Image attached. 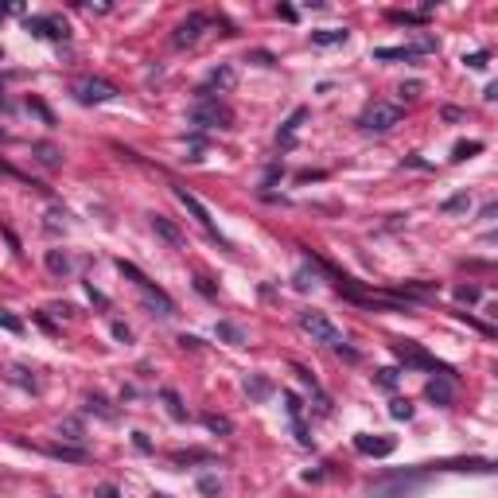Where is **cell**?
Returning <instances> with one entry per match:
<instances>
[{
  "label": "cell",
  "mask_w": 498,
  "mask_h": 498,
  "mask_svg": "<svg viewBox=\"0 0 498 498\" xmlns=\"http://www.w3.org/2000/svg\"><path fill=\"white\" fill-rule=\"evenodd\" d=\"M0 105H4V94H0Z\"/></svg>",
  "instance_id": "bcb514c9"
},
{
  "label": "cell",
  "mask_w": 498,
  "mask_h": 498,
  "mask_svg": "<svg viewBox=\"0 0 498 498\" xmlns=\"http://www.w3.org/2000/svg\"><path fill=\"white\" fill-rule=\"evenodd\" d=\"M347 27H323V32H312V43L316 47H335V43H347Z\"/></svg>",
  "instance_id": "9a60e30c"
},
{
  "label": "cell",
  "mask_w": 498,
  "mask_h": 498,
  "mask_svg": "<svg viewBox=\"0 0 498 498\" xmlns=\"http://www.w3.org/2000/svg\"><path fill=\"white\" fill-rule=\"evenodd\" d=\"M171 191H175V199H179L183 207L191 210V214H195V222H199V226H203V230H207L210 238H219V226H214V219H210V210L203 207V203H199V199H195V195L187 191V187H171ZM219 242H222V238H219Z\"/></svg>",
  "instance_id": "9c48e42d"
},
{
  "label": "cell",
  "mask_w": 498,
  "mask_h": 498,
  "mask_svg": "<svg viewBox=\"0 0 498 498\" xmlns=\"http://www.w3.org/2000/svg\"><path fill=\"white\" fill-rule=\"evenodd\" d=\"M245 393H249V397H257V401H265L269 393H273V386H269L265 377H249V382H245Z\"/></svg>",
  "instance_id": "d6986e66"
},
{
  "label": "cell",
  "mask_w": 498,
  "mask_h": 498,
  "mask_svg": "<svg viewBox=\"0 0 498 498\" xmlns=\"http://www.w3.org/2000/svg\"><path fill=\"white\" fill-rule=\"evenodd\" d=\"M444 121H463V110H456V105H444V113H440Z\"/></svg>",
  "instance_id": "d590c367"
},
{
  "label": "cell",
  "mask_w": 498,
  "mask_h": 498,
  "mask_svg": "<svg viewBox=\"0 0 498 498\" xmlns=\"http://www.w3.org/2000/svg\"><path fill=\"white\" fill-rule=\"evenodd\" d=\"M207 27H210L207 16H203V12H191L179 27H175V32H171V47H179V51L183 47H195V43H199V36H203Z\"/></svg>",
  "instance_id": "8992f818"
},
{
  "label": "cell",
  "mask_w": 498,
  "mask_h": 498,
  "mask_svg": "<svg viewBox=\"0 0 498 498\" xmlns=\"http://www.w3.org/2000/svg\"><path fill=\"white\" fill-rule=\"evenodd\" d=\"M164 401H168V413H171V421H187V409L179 405V397L171 393V389H164Z\"/></svg>",
  "instance_id": "d4e9b609"
},
{
  "label": "cell",
  "mask_w": 498,
  "mask_h": 498,
  "mask_svg": "<svg viewBox=\"0 0 498 498\" xmlns=\"http://www.w3.org/2000/svg\"><path fill=\"white\" fill-rule=\"evenodd\" d=\"M55 460H71V463H82L86 460V448H62V444H55V448H47Z\"/></svg>",
  "instance_id": "ffe728a7"
},
{
  "label": "cell",
  "mask_w": 498,
  "mask_h": 498,
  "mask_svg": "<svg viewBox=\"0 0 498 498\" xmlns=\"http://www.w3.org/2000/svg\"><path fill=\"white\" fill-rule=\"evenodd\" d=\"M471 207V199L467 195H451L448 203H444V214H456V210H467Z\"/></svg>",
  "instance_id": "4316f807"
},
{
  "label": "cell",
  "mask_w": 498,
  "mask_h": 498,
  "mask_svg": "<svg viewBox=\"0 0 498 498\" xmlns=\"http://www.w3.org/2000/svg\"><path fill=\"white\" fill-rule=\"evenodd\" d=\"M405 117V110L401 105H389V101H374V105H370V110L362 113V129L366 133H389V129H393V125L401 121Z\"/></svg>",
  "instance_id": "277c9868"
},
{
  "label": "cell",
  "mask_w": 498,
  "mask_h": 498,
  "mask_svg": "<svg viewBox=\"0 0 498 498\" xmlns=\"http://www.w3.org/2000/svg\"><path fill=\"white\" fill-rule=\"evenodd\" d=\"M0 59H4V51H0Z\"/></svg>",
  "instance_id": "c3c4849f"
},
{
  "label": "cell",
  "mask_w": 498,
  "mask_h": 498,
  "mask_svg": "<svg viewBox=\"0 0 498 498\" xmlns=\"http://www.w3.org/2000/svg\"><path fill=\"white\" fill-rule=\"evenodd\" d=\"M27 110H32V113H39V117H43L47 125H55V117H51V110L43 105V101H36V97H27Z\"/></svg>",
  "instance_id": "d6a6232c"
},
{
  "label": "cell",
  "mask_w": 498,
  "mask_h": 498,
  "mask_svg": "<svg viewBox=\"0 0 498 498\" xmlns=\"http://www.w3.org/2000/svg\"><path fill=\"white\" fill-rule=\"evenodd\" d=\"M113 335H117L121 343H129V339H133V331L125 327V323H113Z\"/></svg>",
  "instance_id": "74e56055"
},
{
  "label": "cell",
  "mask_w": 498,
  "mask_h": 498,
  "mask_svg": "<svg viewBox=\"0 0 498 498\" xmlns=\"http://www.w3.org/2000/svg\"><path fill=\"white\" fill-rule=\"evenodd\" d=\"M219 335L222 339H230V343H242V331L234 327V323H219Z\"/></svg>",
  "instance_id": "836d02e7"
},
{
  "label": "cell",
  "mask_w": 498,
  "mask_h": 498,
  "mask_svg": "<svg viewBox=\"0 0 498 498\" xmlns=\"http://www.w3.org/2000/svg\"><path fill=\"white\" fill-rule=\"evenodd\" d=\"M24 27L36 39H66V36H71V27H66L62 16H27Z\"/></svg>",
  "instance_id": "52a82bcc"
},
{
  "label": "cell",
  "mask_w": 498,
  "mask_h": 498,
  "mask_svg": "<svg viewBox=\"0 0 498 498\" xmlns=\"http://www.w3.org/2000/svg\"><path fill=\"white\" fill-rule=\"evenodd\" d=\"M284 405H288V416H292V421H300V413H304L300 397H296V393H284Z\"/></svg>",
  "instance_id": "1f68e13d"
},
{
  "label": "cell",
  "mask_w": 498,
  "mask_h": 498,
  "mask_svg": "<svg viewBox=\"0 0 498 498\" xmlns=\"http://www.w3.org/2000/svg\"><path fill=\"white\" fill-rule=\"evenodd\" d=\"M133 444H136V448H140V451H148V448H152V444H148V436H145V432H133Z\"/></svg>",
  "instance_id": "60d3db41"
},
{
  "label": "cell",
  "mask_w": 498,
  "mask_h": 498,
  "mask_svg": "<svg viewBox=\"0 0 498 498\" xmlns=\"http://www.w3.org/2000/svg\"><path fill=\"white\" fill-rule=\"evenodd\" d=\"M296 288H300V292H308V288H312V280H308V273H296Z\"/></svg>",
  "instance_id": "b9f144b4"
},
{
  "label": "cell",
  "mask_w": 498,
  "mask_h": 498,
  "mask_svg": "<svg viewBox=\"0 0 498 498\" xmlns=\"http://www.w3.org/2000/svg\"><path fill=\"white\" fill-rule=\"evenodd\" d=\"M425 393H428V401H436L440 409H448V405L456 401V377H432L425 386Z\"/></svg>",
  "instance_id": "8fae6325"
},
{
  "label": "cell",
  "mask_w": 498,
  "mask_h": 498,
  "mask_svg": "<svg viewBox=\"0 0 498 498\" xmlns=\"http://www.w3.org/2000/svg\"><path fill=\"white\" fill-rule=\"evenodd\" d=\"M8 377H12L16 386H24V389H32V393H36V389H39L36 374H32V370H27V366H8Z\"/></svg>",
  "instance_id": "2e32d148"
},
{
  "label": "cell",
  "mask_w": 498,
  "mask_h": 498,
  "mask_svg": "<svg viewBox=\"0 0 498 498\" xmlns=\"http://www.w3.org/2000/svg\"><path fill=\"white\" fill-rule=\"evenodd\" d=\"M354 448L362 451V456H393V448H397V444H393V440L389 436H354Z\"/></svg>",
  "instance_id": "7c38bea8"
},
{
  "label": "cell",
  "mask_w": 498,
  "mask_h": 498,
  "mask_svg": "<svg viewBox=\"0 0 498 498\" xmlns=\"http://www.w3.org/2000/svg\"><path fill=\"white\" fill-rule=\"evenodd\" d=\"M304 117H308V110H296L288 121L280 125V133H277V145H280V148H296V133H300Z\"/></svg>",
  "instance_id": "4fadbf2b"
},
{
  "label": "cell",
  "mask_w": 498,
  "mask_h": 498,
  "mask_svg": "<svg viewBox=\"0 0 498 498\" xmlns=\"http://www.w3.org/2000/svg\"><path fill=\"white\" fill-rule=\"evenodd\" d=\"M475 152H483V140H467V145H456L451 160H467V156H475Z\"/></svg>",
  "instance_id": "484cf974"
},
{
  "label": "cell",
  "mask_w": 498,
  "mask_h": 498,
  "mask_svg": "<svg viewBox=\"0 0 498 498\" xmlns=\"http://www.w3.org/2000/svg\"><path fill=\"white\" fill-rule=\"evenodd\" d=\"M152 498H168V495H152Z\"/></svg>",
  "instance_id": "f6af8a7d"
},
{
  "label": "cell",
  "mask_w": 498,
  "mask_h": 498,
  "mask_svg": "<svg viewBox=\"0 0 498 498\" xmlns=\"http://www.w3.org/2000/svg\"><path fill=\"white\" fill-rule=\"evenodd\" d=\"M377 386H382V389H393V386H397V370H393V366L377 370Z\"/></svg>",
  "instance_id": "f1b7e54d"
},
{
  "label": "cell",
  "mask_w": 498,
  "mask_h": 498,
  "mask_svg": "<svg viewBox=\"0 0 498 498\" xmlns=\"http://www.w3.org/2000/svg\"><path fill=\"white\" fill-rule=\"evenodd\" d=\"M187 117H191V125H203V129H234V113L219 97H195Z\"/></svg>",
  "instance_id": "6da1fadb"
},
{
  "label": "cell",
  "mask_w": 498,
  "mask_h": 498,
  "mask_svg": "<svg viewBox=\"0 0 498 498\" xmlns=\"http://www.w3.org/2000/svg\"><path fill=\"white\" fill-rule=\"evenodd\" d=\"M393 351H397V358H405L409 366H421V370H428V374H436V377H456V370H451V366L436 362V358H432V354H425L416 343H397Z\"/></svg>",
  "instance_id": "5b68a950"
},
{
  "label": "cell",
  "mask_w": 498,
  "mask_h": 498,
  "mask_svg": "<svg viewBox=\"0 0 498 498\" xmlns=\"http://www.w3.org/2000/svg\"><path fill=\"white\" fill-rule=\"evenodd\" d=\"M421 90H425L421 82H401V90H397V94H401L405 101H416V97H421Z\"/></svg>",
  "instance_id": "4dcf8cb0"
},
{
  "label": "cell",
  "mask_w": 498,
  "mask_h": 498,
  "mask_svg": "<svg viewBox=\"0 0 498 498\" xmlns=\"http://www.w3.org/2000/svg\"><path fill=\"white\" fill-rule=\"evenodd\" d=\"M253 62H261V66H269V62H273V55H269V51H253Z\"/></svg>",
  "instance_id": "7bdbcfd3"
},
{
  "label": "cell",
  "mask_w": 498,
  "mask_h": 498,
  "mask_svg": "<svg viewBox=\"0 0 498 498\" xmlns=\"http://www.w3.org/2000/svg\"><path fill=\"white\" fill-rule=\"evenodd\" d=\"M199 486H203V495H219V479H203Z\"/></svg>",
  "instance_id": "f35d334b"
},
{
  "label": "cell",
  "mask_w": 498,
  "mask_h": 498,
  "mask_svg": "<svg viewBox=\"0 0 498 498\" xmlns=\"http://www.w3.org/2000/svg\"><path fill=\"white\" fill-rule=\"evenodd\" d=\"M0 140H4V129H0Z\"/></svg>",
  "instance_id": "7dc6e473"
},
{
  "label": "cell",
  "mask_w": 498,
  "mask_h": 498,
  "mask_svg": "<svg viewBox=\"0 0 498 498\" xmlns=\"http://www.w3.org/2000/svg\"><path fill=\"white\" fill-rule=\"evenodd\" d=\"M71 94L78 97L82 105H101V101H113V97H117V86L105 82V78L86 74V78H74L71 82Z\"/></svg>",
  "instance_id": "3957f363"
},
{
  "label": "cell",
  "mask_w": 498,
  "mask_h": 498,
  "mask_svg": "<svg viewBox=\"0 0 498 498\" xmlns=\"http://www.w3.org/2000/svg\"><path fill=\"white\" fill-rule=\"evenodd\" d=\"M0 331H12V335H24V319L12 316V312H4L0 308Z\"/></svg>",
  "instance_id": "44dd1931"
},
{
  "label": "cell",
  "mask_w": 498,
  "mask_h": 498,
  "mask_svg": "<svg viewBox=\"0 0 498 498\" xmlns=\"http://www.w3.org/2000/svg\"><path fill=\"white\" fill-rule=\"evenodd\" d=\"M195 288L203 292V296H214V288H210V284H207V277H195Z\"/></svg>",
  "instance_id": "ab89813d"
},
{
  "label": "cell",
  "mask_w": 498,
  "mask_h": 498,
  "mask_svg": "<svg viewBox=\"0 0 498 498\" xmlns=\"http://www.w3.org/2000/svg\"><path fill=\"white\" fill-rule=\"evenodd\" d=\"M296 323H300V331H308L316 343H323V347H335V351L343 347V331L335 327V323H331L323 312H300V316H296Z\"/></svg>",
  "instance_id": "7a4b0ae2"
},
{
  "label": "cell",
  "mask_w": 498,
  "mask_h": 498,
  "mask_svg": "<svg viewBox=\"0 0 498 498\" xmlns=\"http://www.w3.org/2000/svg\"><path fill=\"white\" fill-rule=\"evenodd\" d=\"M59 436L62 440H74V444H82V425H78V421H62V425H59Z\"/></svg>",
  "instance_id": "603a6c76"
},
{
  "label": "cell",
  "mask_w": 498,
  "mask_h": 498,
  "mask_svg": "<svg viewBox=\"0 0 498 498\" xmlns=\"http://www.w3.org/2000/svg\"><path fill=\"white\" fill-rule=\"evenodd\" d=\"M152 230H156V234H160V238H164L168 245H183L179 226H175L171 219H164V214H152Z\"/></svg>",
  "instance_id": "5bb4252c"
},
{
  "label": "cell",
  "mask_w": 498,
  "mask_h": 498,
  "mask_svg": "<svg viewBox=\"0 0 498 498\" xmlns=\"http://www.w3.org/2000/svg\"><path fill=\"white\" fill-rule=\"evenodd\" d=\"M140 296H145V304L152 308V312H156V316H175V304H171V296L164 288H156V284H152V280H145V284H140Z\"/></svg>",
  "instance_id": "30bf717a"
},
{
  "label": "cell",
  "mask_w": 498,
  "mask_h": 498,
  "mask_svg": "<svg viewBox=\"0 0 498 498\" xmlns=\"http://www.w3.org/2000/svg\"><path fill=\"white\" fill-rule=\"evenodd\" d=\"M47 269L55 273V277H66V273H71V257L62 253V249H51V253H47Z\"/></svg>",
  "instance_id": "e0dca14e"
},
{
  "label": "cell",
  "mask_w": 498,
  "mask_h": 498,
  "mask_svg": "<svg viewBox=\"0 0 498 498\" xmlns=\"http://www.w3.org/2000/svg\"><path fill=\"white\" fill-rule=\"evenodd\" d=\"M463 62H467L471 71H486V62H490V59H486V51H475L471 59H463Z\"/></svg>",
  "instance_id": "e575fe53"
},
{
  "label": "cell",
  "mask_w": 498,
  "mask_h": 498,
  "mask_svg": "<svg viewBox=\"0 0 498 498\" xmlns=\"http://www.w3.org/2000/svg\"><path fill=\"white\" fill-rule=\"evenodd\" d=\"M203 421H207V428H210V432H222V436H230V432H234V425L226 421V416H219V413H207Z\"/></svg>",
  "instance_id": "7402d4cb"
},
{
  "label": "cell",
  "mask_w": 498,
  "mask_h": 498,
  "mask_svg": "<svg viewBox=\"0 0 498 498\" xmlns=\"http://www.w3.org/2000/svg\"><path fill=\"white\" fill-rule=\"evenodd\" d=\"M234 86H238V71L222 62V66H214V71L207 74V86L199 90V97H219V94H230Z\"/></svg>",
  "instance_id": "ba28073f"
},
{
  "label": "cell",
  "mask_w": 498,
  "mask_h": 498,
  "mask_svg": "<svg viewBox=\"0 0 498 498\" xmlns=\"http://www.w3.org/2000/svg\"><path fill=\"white\" fill-rule=\"evenodd\" d=\"M86 405H90V413H101V416H113V409H110V401H105V397H97V393H94V397H90V401H86Z\"/></svg>",
  "instance_id": "f546056e"
},
{
  "label": "cell",
  "mask_w": 498,
  "mask_h": 498,
  "mask_svg": "<svg viewBox=\"0 0 498 498\" xmlns=\"http://www.w3.org/2000/svg\"><path fill=\"white\" fill-rule=\"evenodd\" d=\"M456 300H460V304H475V300H479V288H475V284H460V288H456Z\"/></svg>",
  "instance_id": "83f0119b"
},
{
  "label": "cell",
  "mask_w": 498,
  "mask_h": 498,
  "mask_svg": "<svg viewBox=\"0 0 498 498\" xmlns=\"http://www.w3.org/2000/svg\"><path fill=\"white\" fill-rule=\"evenodd\" d=\"M36 156H39L43 168H59V164H62V156H59V148H55V145H36Z\"/></svg>",
  "instance_id": "ac0fdd59"
},
{
  "label": "cell",
  "mask_w": 498,
  "mask_h": 498,
  "mask_svg": "<svg viewBox=\"0 0 498 498\" xmlns=\"http://www.w3.org/2000/svg\"><path fill=\"white\" fill-rule=\"evenodd\" d=\"M389 416H393V421H413V405L397 397V401H389Z\"/></svg>",
  "instance_id": "cb8c5ba5"
},
{
  "label": "cell",
  "mask_w": 498,
  "mask_h": 498,
  "mask_svg": "<svg viewBox=\"0 0 498 498\" xmlns=\"http://www.w3.org/2000/svg\"><path fill=\"white\" fill-rule=\"evenodd\" d=\"M4 16H8V4H0V20H4Z\"/></svg>",
  "instance_id": "ee69618b"
},
{
  "label": "cell",
  "mask_w": 498,
  "mask_h": 498,
  "mask_svg": "<svg viewBox=\"0 0 498 498\" xmlns=\"http://www.w3.org/2000/svg\"><path fill=\"white\" fill-rule=\"evenodd\" d=\"M97 498H121V490H117V486H110V483H105V486H97Z\"/></svg>",
  "instance_id": "8d00e7d4"
}]
</instances>
